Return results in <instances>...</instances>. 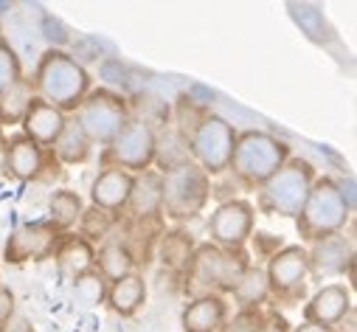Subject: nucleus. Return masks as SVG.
<instances>
[{
    "label": "nucleus",
    "mask_w": 357,
    "mask_h": 332,
    "mask_svg": "<svg viewBox=\"0 0 357 332\" xmlns=\"http://www.w3.org/2000/svg\"><path fill=\"white\" fill-rule=\"evenodd\" d=\"M192 254H195V239L192 234L186 231H169L163 234L160 239V262L172 271H186L189 262H192Z\"/></svg>",
    "instance_id": "obj_27"
},
{
    "label": "nucleus",
    "mask_w": 357,
    "mask_h": 332,
    "mask_svg": "<svg viewBox=\"0 0 357 332\" xmlns=\"http://www.w3.org/2000/svg\"><path fill=\"white\" fill-rule=\"evenodd\" d=\"M37 91H34V82L29 76L15 79L9 88L0 91V127H17L23 124L29 107L34 105Z\"/></svg>",
    "instance_id": "obj_21"
},
{
    "label": "nucleus",
    "mask_w": 357,
    "mask_h": 332,
    "mask_svg": "<svg viewBox=\"0 0 357 332\" xmlns=\"http://www.w3.org/2000/svg\"><path fill=\"white\" fill-rule=\"evenodd\" d=\"M264 324L261 310H239L234 318H225L220 332H259Z\"/></svg>",
    "instance_id": "obj_29"
},
{
    "label": "nucleus",
    "mask_w": 357,
    "mask_h": 332,
    "mask_svg": "<svg viewBox=\"0 0 357 332\" xmlns=\"http://www.w3.org/2000/svg\"><path fill=\"white\" fill-rule=\"evenodd\" d=\"M354 324H357V310H354V307H349V310H346V315L332 326V332H335V329H337V332H357V326H354Z\"/></svg>",
    "instance_id": "obj_33"
},
{
    "label": "nucleus",
    "mask_w": 357,
    "mask_h": 332,
    "mask_svg": "<svg viewBox=\"0 0 357 332\" xmlns=\"http://www.w3.org/2000/svg\"><path fill=\"white\" fill-rule=\"evenodd\" d=\"M259 332H290V329H287V321L282 315H264V324Z\"/></svg>",
    "instance_id": "obj_34"
},
{
    "label": "nucleus",
    "mask_w": 357,
    "mask_h": 332,
    "mask_svg": "<svg viewBox=\"0 0 357 332\" xmlns=\"http://www.w3.org/2000/svg\"><path fill=\"white\" fill-rule=\"evenodd\" d=\"M144 301H146V282H144V273H138V271L124 276V279H119V282H113L110 290H107L110 310L124 315V318L135 315L144 307Z\"/></svg>",
    "instance_id": "obj_22"
},
{
    "label": "nucleus",
    "mask_w": 357,
    "mask_h": 332,
    "mask_svg": "<svg viewBox=\"0 0 357 332\" xmlns=\"http://www.w3.org/2000/svg\"><path fill=\"white\" fill-rule=\"evenodd\" d=\"M349 220H351V206H349L343 186L335 178L324 175V178H315L310 197H307L301 214L296 217V228H298L301 239H307L312 245L318 239L340 234Z\"/></svg>",
    "instance_id": "obj_4"
},
{
    "label": "nucleus",
    "mask_w": 357,
    "mask_h": 332,
    "mask_svg": "<svg viewBox=\"0 0 357 332\" xmlns=\"http://www.w3.org/2000/svg\"><path fill=\"white\" fill-rule=\"evenodd\" d=\"M307 268L315 276H326V279L329 276H340V273L354 268V248L340 234L318 239L307 251Z\"/></svg>",
    "instance_id": "obj_13"
},
{
    "label": "nucleus",
    "mask_w": 357,
    "mask_h": 332,
    "mask_svg": "<svg viewBox=\"0 0 357 332\" xmlns=\"http://www.w3.org/2000/svg\"><path fill=\"white\" fill-rule=\"evenodd\" d=\"M54 259H56V268L62 276L68 279H79L84 276L87 271L96 268V248L91 245V239L87 236H62L56 251H54Z\"/></svg>",
    "instance_id": "obj_18"
},
{
    "label": "nucleus",
    "mask_w": 357,
    "mask_h": 332,
    "mask_svg": "<svg viewBox=\"0 0 357 332\" xmlns=\"http://www.w3.org/2000/svg\"><path fill=\"white\" fill-rule=\"evenodd\" d=\"M17 310V299H15V290L0 285V321H6L12 312Z\"/></svg>",
    "instance_id": "obj_32"
},
{
    "label": "nucleus",
    "mask_w": 357,
    "mask_h": 332,
    "mask_svg": "<svg viewBox=\"0 0 357 332\" xmlns=\"http://www.w3.org/2000/svg\"><path fill=\"white\" fill-rule=\"evenodd\" d=\"M315 169L312 163L304 160V158H290L282 169L264 181L256 192V206L259 211L264 214H279V217H287V220H296L310 197V189L315 183Z\"/></svg>",
    "instance_id": "obj_6"
},
{
    "label": "nucleus",
    "mask_w": 357,
    "mask_h": 332,
    "mask_svg": "<svg viewBox=\"0 0 357 332\" xmlns=\"http://www.w3.org/2000/svg\"><path fill=\"white\" fill-rule=\"evenodd\" d=\"M96 265H99V276L105 282H119V279L135 273V257L124 242H107L96 254Z\"/></svg>",
    "instance_id": "obj_24"
},
{
    "label": "nucleus",
    "mask_w": 357,
    "mask_h": 332,
    "mask_svg": "<svg viewBox=\"0 0 357 332\" xmlns=\"http://www.w3.org/2000/svg\"><path fill=\"white\" fill-rule=\"evenodd\" d=\"M349 307H354V304H351V290H349L346 285L332 282V285H324V287L307 301V307H304V321L332 329V326L346 315Z\"/></svg>",
    "instance_id": "obj_14"
},
{
    "label": "nucleus",
    "mask_w": 357,
    "mask_h": 332,
    "mask_svg": "<svg viewBox=\"0 0 357 332\" xmlns=\"http://www.w3.org/2000/svg\"><path fill=\"white\" fill-rule=\"evenodd\" d=\"M62 234L51 222H23L17 225L9 239H6V262L9 265H23V262H43L51 259Z\"/></svg>",
    "instance_id": "obj_10"
},
{
    "label": "nucleus",
    "mask_w": 357,
    "mask_h": 332,
    "mask_svg": "<svg viewBox=\"0 0 357 332\" xmlns=\"http://www.w3.org/2000/svg\"><path fill=\"white\" fill-rule=\"evenodd\" d=\"M228 318V301L222 296H197L186 304L181 324L183 332H220Z\"/></svg>",
    "instance_id": "obj_19"
},
{
    "label": "nucleus",
    "mask_w": 357,
    "mask_h": 332,
    "mask_svg": "<svg viewBox=\"0 0 357 332\" xmlns=\"http://www.w3.org/2000/svg\"><path fill=\"white\" fill-rule=\"evenodd\" d=\"M65 121H68V119H65L62 110L51 107V105L43 102V99H34V105L29 107V113H26V119H23V135H26L29 141H34L40 149H45V146H54V141L59 138Z\"/></svg>",
    "instance_id": "obj_17"
},
{
    "label": "nucleus",
    "mask_w": 357,
    "mask_h": 332,
    "mask_svg": "<svg viewBox=\"0 0 357 332\" xmlns=\"http://www.w3.org/2000/svg\"><path fill=\"white\" fill-rule=\"evenodd\" d=\"M267 285H271V296H290L304 290V279L310 273L307 268V248L304 245H284L271 257L264 268Z\"/></svg>",
    "instance_id": "obj_12"
},
{
    "label": "nucleus",
    "mask_w": 357,
    "mask_h": 332,
    "mask_svg": "<svg viewBox=\"0 0 357 332\" xmlns=\"http://www.w3.org/2000/svg\"><path fill=\"white\" fill-rule=\"evenodd\" d=\"M158 158V135L146 121H135L130 119L121 133L107 144V163L113 169H124V172H146L152 169V163Z\"/></svg>",
    "instance_id": "obj_9"
},
{
    "label": "nucleus",
    "mask_w": 357,
    "mask_h": 332,
    "mask_svg": "<svg viewBox=\"0 0 357 332\" xmlns=\"http://www.w3.org/2000/svg\"><path fill=\"white\" fill-rule=\"evenodd\" d=\"M79 130L87 135L91 144H102L107 146L121 127L130 121V105L121 93L110 91V88H99L84 96V102L76 107V119Z\"/></svg>",
    "instance_id": "obj_7"
},
{
    "label": "nucleus",
    "mask_w": 357,
    "mask_h": 332,
    "mask_svg": "<svg viewBox=\"0 0 357 332\" xmlns=\"http://www.w3.org/2000/svg\"><path fill=\"white\" fill-rule=\"evenodd\" d=\"M293 332H332V329H326V326H318V324H310V321H301Z\"/></svg>",
    "instance_id": "obj_35"
},
{
    "label": "nucleus",
    "mask_w": 357,
    "mask_h": 332,
    "mask_svg": "<svg viewBox=\"0 0 357 332\" xmlns=\"http://www.w3.org/2000/svg\"><path fill=\"white\" fill-rule=\"evenodd\" d=\"M0 135H3V127H0Z\"/></svg>",
    "instance_id": "obj_36"
},
{
    "label": "nucleus",
    "mask_w": 357,
    "mask_h": 332,
    "mask_svg": "<svg viewBox=\"0 0 357 332\" xmlns=\"http://www.w3.org/2000/svg\"><path fill=\"white\" fill-rule=\"evenodd\" d=\"M82 214H84V203H82V197L76 195V192H70V189H56L51 197H48V222L54 225V228H59V231H68V228H73L79 220H82Z\"/></svg>",
    "instance_id": "obj_26"
},
{
    "label": "nucleus",
    "mask_w": 357,
    "mask_h": 332,
    "mask_svg": "<svg viewBox=\"0 0 357 332\" xmlns=\"http://www.w3.org/2000/svg\"><path fill=\"white\" fill-rule=\"evenodd\" d=\"M236 130L231 121H225L222 116H203L192 135H189V158L200 166V169L214 178V175H222L228 166H231V158H234V144H236Z\"/></svg>",
    "instance_id": "obj_8"
},
{
    "label": "nucleus",
    "mask_w": 357,
    "mask_h": 332,
    "mask_svg": "<svg viewBox=\"0 0 357 332\" xmlns=\"http://www.w3.org/2000/svg\"><path fill=\"white\" fill-rule=\"evenodd\" d=\"M0 332H37V326L31 324V318L20 310H15L6 321H0Z\"/></svg>",
    "instance_id": "obj_31"
},
{
    "label": "nucleus",
    "mask_w": 357,
    "mask_h": 332,
    "mask_svg": "<svg viewBox=\"0 0 357 332\" xmlns=\"http://www.w3.org/2000/svg\"><path fill=\"white\" fill-rule=\"evenodd\" d=\"M248 268H250V257L245 254V248L228 251V248H217L214 242H206L195 248L192 254V262L186 268V290L192 293V299L231 293Z\"/></svg>",
    "instance_id": "obj_2"
},
{
    "label": "nucleus",
    "mask_w": 357,
    "mask_h": 332,
    "mask_svg": "<svg viewBox=\"0 0 357 332\" xmlns=\"http://www.w3.org/2000/svg\"><path fill=\"white\" fill-rule=\"evenodd\" d=\"M51 149L56 152V158H59L62 163L76 166V163H84L87 158H91L93 144L87 141V135H84V133L79 130V124L70 119V121H65V127H62V133H59V138L54 141Z\"/></svg>",
    "instance_id": "obj_25"
},
{
    "label": "nucleus",
    "mask_w": 357,
    "mask_h": 332,
    "mask_svg": "<svg viewBox=\"0 0 357 332\" xmlns=\"http://www.w3.org/2000/svg\"><path fill=\"white\" fill-rule=\"evenodd\" d=\"M253 222H256V209L248 200H225L214 209L208 220V234L217 248H245V242L253 236Z\"/></svg>",
    "instance_id": "obj_11"
},
{
    "label": "nucleus",
    "mask_w": 357,
    "mask_h": 332,
    "mask_svg": "<svg viewBox=\"0 0 357 332\" xmlns=\"http://www.w3.org/2000/svg\"><path fill=\"white\" fill-rule=\"evenodd\" d=\"M290 160V146L279 141L271 133L261 130H245L236 135L231 166L236 181H242L248 189H259L264 181H271L282 166Z\"/></svg>",
    "instance_id": "obj_5"
},
{
    "label": "nucleus",
    "mask_w": 357,
    "mask_h": 332,
    "mask_svg": "<svg viewBox=\"0 0 357 332\" xmlns=\"http://www.w3.org/2000/svg\"><path fill=\"white\" fill-rule=\"evenodd\" d=\"M135 220H155L160 217V172L146 169L132 175V189L124 206Z\"/></svg>",
    "instance_id": "obj_20"
},
{
    "label": "nucleus",
    "mask_w": 357,
    "mask_h": 332,
    "mask_svg": "<svg viewBox=\"0 0 357 332\" xmlns=\"http://www.w3.org/2000/svg\"><path fill=\"white\" fill-rule=\"evenodd\" d=\"M208 200H211V178L192 158L160 172V214L163 217L174 222H186L197 217L200 211H206Z\"/></svg>",
    "instance_id": "obj_3"
},
{
    "label": "nucleus",
    "mask_w": 357,
    "mask_h": 332,
    "mask_svg": "<svg viewBox=\"0 0 357 332\" xmlns=\"http://www.w3.org/2000/svg\"><path fill=\"white\" fill-rule=\"evenodd\" d=\"M73 299L79 301V307L91 310L99 307L107 299V282L99 276V271H87L84 276L73 279Z\"/></svg>",
    "instance_id": "obj_28"
},
{
    "label": "nucleus",
    "mask_w": 357,
    "mask_h": 332,
    "mask_svg": "<svg viewBox=\"0 0 357 332\" xmlns=\"http://www.w3.org/2000/svg\"><path fill=\"white\" fill-rule=\"evenodd\" d=\"M130 189H132V175L124 172V169H113V166H107V169L99 172V178L91 186L93 209L107 211V214L124 211L127 197H130Z\"/></svg>",
    "instance_id": "obj_15"
},
{
    "label": "nucleus",
    "mask_w": 357,
    "mask_h": 332,
    "mask_svg": "<svg viewBox=\"0 0 357 332\" xmlns=\"http://www.w3.org/2000/svg\"><path fill=\"white\" fill-rule=\"evenodd\" d=\"M231 293H234L239 310H259L267 299H271V285H267L264 268L250 265V268L242 273V279L236 282V287H234Z\"/></svg>",
    "instance_id": "obj_23"
},
{
    "label": "nucleus",
    "mask_w": 357,
    "mask_h": 332,
    "mask_svg": "<svg viewBox=\"0 0 357 332\" xmlns=\"http://www.w3.org/2000/svg\"><path fill=\"white\" fill-rule=\"evenodd\" d=\"M3 166L6 172L20 181V183H29L34 178H40L43 166H45V152L29 141L26 135H15L9 144H6V155H3Z\"/></svg>",
    "instance_id": "obj_16"
},
{
    "label": "nucleus",
    "mask_w": 357,
    "mask_h": 332,
    "mask_svg": "<svg viewBox=\"0 0 357 332\" xmlns=\"http://www.w3.org/2000/svg\"><path fill=\"white\" fill-rule=\"evenodd\" d=\"M0 43H3V40H0Z\"/></svg>",
    "instance_id": "obj_37"
},
{
    "label": "nucleus",
    "mask_w": 357,
    "mask_h": 332,
    "mask_svg": "<svg viewBox=\"0 0 357 332\" xmlns=\"http://www.w3.org/2000/svg\"><path fill=\"white\" fill-rule=\"evenodd\" d=\"M20 76H23V70H20V59H17L15 48L9 43H0V91L9 88Z\"/></svg>",
    "instance_id": "obj_30"
},
{
    "label": "nucleus",
    "mask_w": 357,
    "mask_h": 332,
    "mask_svg": "<svg viewBox=\"0 0 357 332\" xmlns=\"http://www.w3.org/2000/svg\"><path fill=\"white\" fill-rule=\"evenodd\" d=\"M31 82H34L37 99L48 102L62 113H76V107L91 93V73L84 70L82 62H76L70 54L59 48H51L43 54Z\"/></svg>",
    "instance_id": "obj_1"
}]
</instances>
